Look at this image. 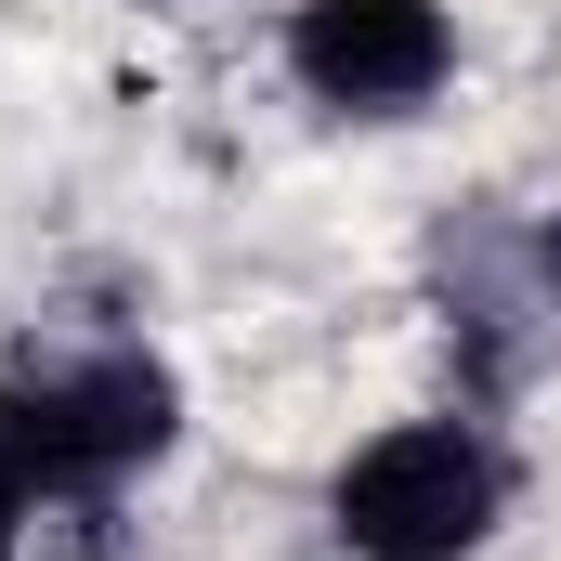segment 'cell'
<instances>
[{
	"instance_id": "cell-4",
	"label": "cell",
	"mask_w": 561,
	"mask_h": 561,
	"mask_svg": "<svg viewBox=\"0 0 561 561\" xmlns=\"http://www.w3.org/2000/svg\"><path fill=\"white\" fill-rule=\"evenodd\" d=\"M536 300H549V327H561V209L536 222Z\"/></svg>"
},
{
	"instance_id": "cell-5",
	"label": "cell",
	"mask_w": 561,
	"mask_h": 561,
	"mask_svg": "<svg viewBox=\"0 0 561 561\" xmlns=\"http://www.w3.org/2000/svg\"><path fill=\"white\" fill-rule=\"evenodd\" d=\"M0 561H13V536H0Z\"/></svg>"
},
{
	"instance_id": "cell-1",
	"label": "cell",
	"mask_w": 561,
	"mask_h": 561,
	"mask_svg": "<svg viewBox=\"0 0 561 561\" xmlns=\"http://www.w3.org/2000/svg\"><path fill=\"white\" fill-rule=\"evenodd\" d=\"M510 523V444L483 419H392L327 470V536L353 561H470Z\"/></svg>"
},
{
	"instance_id": "cell-2",
	"label": "cell",
	"mask_w": 561,
	"mask_h": 561,
	"mask_svg": "<svg viewBox=\"0 0 561 561\" xmlns=\"http://www.w3.org/2000/svg\"><path fill=\"white\" fill-rule=\"evenodd\" d=\"M0 392H13L26 444H39L53 496H118L131 470L170 457V431H183V392H170V366H157L144 340H66V353H26Z\"/></svg>"
},
{
	"instance_id": "cell-3",
	"label": "cell",
	"mask_w": 561,
	"mask_h": 561,
	"mask_svg": "<svg viewBox=\"0 0 561 561\" xmlns=\"http://www.w3.org/2000/svg\"><path fill=\"white\" fill-rule=\"evenodd\" d=\"M287 79L327 118H419L457 79L444 0H287Z\"/></svg>"
}]
</instances>
